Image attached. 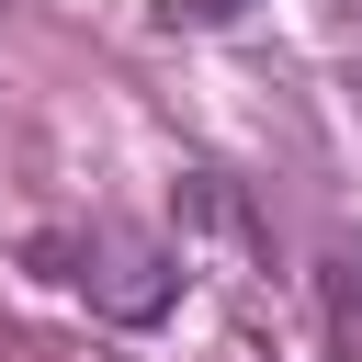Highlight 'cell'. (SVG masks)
<instances>
[{"mask_svg": "<svg viewBox=\"0 0 362 362\" xmlns=\"http://www.w3.org/2000/svg\"><path fill=\"white\" fill-rule=\"evenodd\" d=\"M34 260H79L68 283H79L102 317H124V328L170 317V294H181V260H170L158 238H136V226H102L90 249H57V238H34Z\"/></svg>", "mask_w": 362, "mask_h": 362, "instance_id": "obj_1", "label": "cell"}, {"mask_svg": "<svg viewBox=\"0 0 362 362\" xmlns=\"http://www.w3.org/2000/svg\"><path fill=\"white\" fill-rule=\"evenodd\" d=\"M317 283H328V351H339V362H362V272H351V260H328Z\"/></svg>", "mask_w": 362, "mask_h": 362, "instance_id": "obj_2", "label": "cell"}, {"mask_svg": "<svg viewBox=\"0 0 362 362\" xmlns=\"http://www.w3.org/2000/svg\"><path fill=\"white\" fill-rule=\"evenodd\" d=\"M147 11H158V34H226L249 0H147Z\"/></svg>", "mask_w": 362, "mask_h": 362, "instance_id": "obj_3", "label": "cell"}]
</instances>
